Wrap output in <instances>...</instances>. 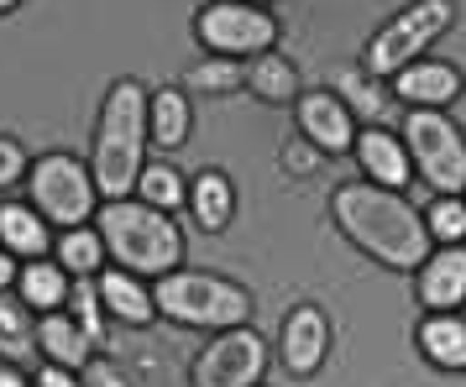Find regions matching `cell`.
Wrapping results in <instances>:
<instances>
[{
  "instance_id": "obj_11",
  "label": "cell",
  "mask_w": 466,
  "mask_h": 387,
  "mask_svg": "<svg viewBox=\"0 0 466 387\" xmlns=\"http://www.w3.org/2000/svg\"><path fill=\"white\" fill-rule=\"evenodd\" d=\"M393 94L409 100L414 110H435V105H451L461 94V68L456 64H441V58H414L409 68L393 74Z\"/></svg>"
},
{
  "instance_id": "obj_12",
  "label": "cell",
  "mask_w": 466,
  "mask_h": 387,
  "mask_svg": "<svg viewBox=\"0 0 466 387\" xmlns=\"http://www.w3.org/2000/svg\"><path fill=\"white\" fill-rule=\"evenodd\" d=\"M325 345H330V324H325V314L315 303L289 309V320H283V366L299 372V377H309L325 362Z\"/></svg>"
},
{
  "instance_id": "obj_5",
  "label": "cell",
  "mask_w": 466,
  "mask_h": 387,
  "mask_svg": "<svg viewBox=\"0 0 466 387\" xmlns=\"http://www.w3.org/2000/svg\"><path fill=\"white\" fill-rule=\"evenodd\" d=\"M403 147H409V163H420L424 184H435L441 194L466 189V136L441 110H409L403 115Z\"/></svg>"
},
{
  "instance_id": "obj_2",
  "label": "cell",
  "mask_w": 466,
  "mask_h": 387,
  "mask_svg": "<svg viewBox=\"0 0 466 387\" xmlns=\"http://www.w3.org/2000/svg\"><path fill=\"white\" fill-rule=\"evenodd\" d=\"M142 147H147V94L137 79H121L100 110V142H95V194L127 199L142 173Z\"/></svg>"
},
{
  "instance_id": "obj_1",
  "label": "cell",
  "mask_w": 466,
  "mask_h": 387,
  "mask_svg": "<svg viewBox=\"0 0 466 387\" xmlns=\"http://www.w3.org/2000/svg\"><path fill=\"white\" fill-rule=\"evenodd\" d=\"M336 225L351 236V246H361L382 267L420 273V262L430 257V231H424L420 210L403 194L378 189V184H340Z\"/></svg>"
},
{
  "instance_id": "obj_8",
  "label": "cell",
  "mask_w": 466,
  "mask_h": 387,
  "mask_svg": "<svg viewBox=\"0 0 466 387\" xmlns=\"http://www.w3.org/2000/svg\"><path fill=\"white\" fill-rule=\"evenodd\" d=\"M32 199H37V210L47 220H58V225H85L89 210H95V178H89L74 157H43L37 168H32Z\"/></svg>"
},
{
  "instance_id": "obj_30",
  "label": "cell",
  "mask_w": 466,
  "mask_h": 387,
  "mask_svg": "<svg viewBox=\"0 0 466 387\" xmlns=\"http://www.w3.org/2000/svg\"><path fill=\"white\" fill-rule=\"evenodd\" d=\"M22 168H26L22 147H16L11 136H0V184H11V178H22Z\"/></svg>"
},
{
  "instance_id": "obj_20",
  "label": "cell",
  "mask_w": 466,
  "mask_h": 387,
  "mask_svg": "<svg viewBox=\"0 0 466 387\" xmlns=\"http://www.w3.org/2000/svg\"><path fill=\"white\" fill-rule=\"evenodd\" d=\"M16 283H22V303L26 309H43V314H53V309L68 299L64 267H53V262H43V257H32V267H22Z\"/></svg>"
},
{
  "instance_id": "obj_10",
  "label": "cell",
  "mask_w": 466,
  "mask_h": 387,
  "mask_svg": "<svg viewBox=\"0 0 466 387\" xmlns=\"http://www.w3.org/2000/svg\"><path fill=\"white\" fill-rule=\"evenodd\" d=\"M299 126L309 136V147H319V152H346L357 142L351 110L336 100V89H309V94H299Z\"/></svg>"
},
{
  "instance_id": "obj_15",
  "label": "cell",
  "mask_w": 466,
  "mask_h": 387,
  "mask_svg": "<svg viewBox=\"0 0 466 387\" xmlns=\"http://www.w3.org/2000/svg\"><path fill=\"white\" fill-rule=\"evenodd\" d=\"M420 345H424V356H430L435 366H445V372H466V320H456L451 309L424 320Z\"/></svg>"
},
{
  "instance_id": "obj_18",
  "label": "cell",
  "mask_w": 466,
  "mask_h": 387,
  "mask_svg": "<svg viewBox=\"0 0 466 387\" xmlns=\"http://www.w3.org/2000/svg\"><path fill=\"white\" fill-rule=\"evenodd\" d=\"M100 299H106V309L116 314V320H127V324H147V320H152V309H157L147 288H142L137 278H127L121 267L100 278Z\"/></svg>"
},
{
  "instance_id": "obj_29",
  "label": "cell",
  "mask_w": 466,
  "mask_h": 387,
  "mask_svg": "<svg viewBox=\"0 0 466 387\" xmlns=\"http://www.w3.org/2000/svg\"><path fill=\"white\" fill-rule=\"evenodd\" d=\"M68 299H74V320H79V330H85L89 341H100V335H106V320H100V293L79 278L74 288H68Z\"/></svg>"
},
{
  "instance_id": "obj_24",
  "label": "cell",
  "mask_w": 466,
  "mask_h": 387,
  "mask_svg": "<svg viewBox=\"0 0 466 387\" xmlns=\"http://www.w3.org/2000/svg\"><path fill=\"white\" fill-rule=\"evenodd\" d=\"M137 194H142V204H152V210H163V215H173L184 199H189V189H184V178L168 168V163H152V168L137 173Z\"/></svg>"
},
{
  "instance_id": "obj_22",
  "label": "cell",
  "mask_w": 466,
  "mask_h": 387,
  "mask_svg": "<svg viewBox=\"0 0 466 387\" xmlns=\"http://www.w3.org/2000/svg\"><path fill=\"white\" fill-rule=\"evenodd\" d=\"M336 100L351 110V115H367V121H382V115H388V89H382L378 79H367L361 68H340Z\"/></svg>"
},
{
  "instance_id": "obj_34",
  "label": "cell",
  "mask_w": 466,
  "mask_h": 387,
  "mask_svg": "<svg viewBox=\"0 0 466 387\" xmlns=\"http://www.w3.org/2000/svg\"><path fill=\"white\" fill-rule=\"evenodd\" d=\"M5 283H16V262L0 252V288H5Z\"/></svg>"
},
{
  "instance_id": "obj_21",
  "label": "cell",
  "mask_w": 466,
  "mask_h": 387,
  "mask_svg": "<svg viewBox=\"0 0 466 387\" xmlns=\"http://www.w3.org/2000/svg\"><path fill=\"white\" fill-rule=\"evenodd\" d=\"M147 131L163 142V147H178L189 136V100L178 89H157L147 100Z\"/></svg>"
},
{
  "instance_id": "obj_27",
  "label": "cell",
  "mask_w": 466,
  "mask_h": 387,
  "mask_svg": "<svg viewBox=\"0 0 466 387\" xmlns=\"http://www.w3.org/2000/svg\"><path fill=\"white\" fill-rule=\"evenodd\" d=\"M26 345H32V320H26V303L11 299V293L0 288V351H5V356H26Z\"/></svg>"
},
{
  "instance_id": "obj_17",
  "label": "cell",
  "mask_w": 466,
  "mask_h": 387,
  "mask_svg": "<svg viewBox=\"0 0 466 387\" xmlns=\"http://www.w3.org/2000/svg\"><path fill=\"white\" fill-rule=\"evenodd\" d=\"M37 341H43L47 362H64V366H85L89 362V335L79 330L74 314H43L37 320Z\"/></svg>"
},
{
  "instance_id": "obj_6",
  "label": "cell",
  "mask_w": 466,
  "mask_h": 387,
  "mask_svg": "<svg viewBox=\"0 0 466 387\" xmlns=\"http://www.w3.org/2000/svg\"><path fill=\"white\" fill-rule=\"evenodd\" d=\"M451 0H414V5H403L393 22L378 26V37L367 43V74L382 79V74H399L420 58L424 47L441 37L445 26H451Z\"/></svg>"
},
{
  "instance_id": "obj_3",
  "label": "cell",
  "mask_w": 466,
  "mask_h": 387,
  "mask_svg": "<svg viewBox=\"0 0 466 387\" xmlns=\"http://www.w3.org/2000/svg\"><path fill=\"white\" fill-rule=\"evenodd\" d=\"M100 241L106 252L121 262V273H173L178 257H184V241H178V225H173L163 210L152 204H131V199H106L100 210Z\"/></svg>"
},
{
  "instance_id": "obj_16",
  "label": "cell",
  "mask_w": 466,
  "mask_h": 387,
  "mask_svg": "<svg viewBox=\"0 0 466 387\" xmlns=\"http://www.w3.org/2000/svg\"><path fill=\"white\" fill-rule=\"evenodd\" d=\"M189 204H194V220L205 231H226L236 215V194H231V178L226 173H199L189 184Z\"/></svg>"
},
{
  "instance_id": "obj_4",
  "label": "cell",
  "mask_w": 466,
  "mask_h": 387,
  "mask_svg": "<svg viewBox=\"0 0 466 387\" xmlns=\"http://www.w3.org/2000/svg\"><path fill=\"white\" fill-rule=\"evenodd\" d=\"M152 303L178 324H241L252 314V293L231 278H210V273H163L152 288Z\"/></svg>"
},
{
  "instance_id": "obj_26",
  "label": "cell",
  "mask_w": 466,
  "mask_h": 387,
  "mask_svg": "<svg viewBox=\"0 0 466 387\" xmlns=\"http://www.w3.org/2000/svg\"><path fill=\"white\" fill-rule=\"evenodd\" d=\"M58 257H64V267L68 273H100V262H106V241H100V231H68L64 236V246H58Z\"/></svg>"
},
{
  "instance_id": "obj_9",
  "label": "cell",
  "mask_w": 466,
  "mask_h": 387,
  "mask_svg": "<svg viewBox=\"0 0 466 387\" xmlns=\"http://www.w3.org/2000/svg\"><path fill=\"white\" fill-rule=\"evenodd\" d=\"M268 372V345L257 330H226L194 362V387H257Z\"/></svg>"
},
{
  "instance_id": "obj_36",
  "label": "cell",
  "mask_w": 466,
  "mask_h": 387,
  "mask_svg": "<svg viewBox=\"0 0 466 387\" xmlns=\"http://www.w3.org/2000/svg\"><path fill=\"white\" fill-rule=\"evenodd\" d=\"M247 5H262V0H247Z\"/></svg>"
},
{
  "instance_id": "obj_14",
  "label": "cell",
  "mask_w": 466,
  "mask_h": 387,
  "mask_svg": "<svg viewBox=\"0 0 466 387\" xmlns=\"http://www.w3.org/2000/svg\"><path fill=\"white\" fill-rule=\"evenodd\" d=\"M351 147H357L361 168H367V178H372L378 189H403V184H409L414 163H409V147H403L399 136H388V131H361Z\"/></svg>"
},
{
  "instance_id": "obj_32",
  "label": "cell",
  "mask_w": 466,
  "mask_h": 387,
  "mask_svg": "<svg viewBox=\"0 0 466 387\" xmlns=\"http://www.w3.org/2000/svg\"><path fill=\"white\" fill-rule=\"evenodd\" d=\"M37 387H79V382L68 377L64 366H43V372H37Z\"/></svg>"
},
{
  "instance_id": "obj_37",
  "label": "cell",
  "mask_w": 466,
  "mask_h": 387,
  "mask_svg": "<svg viewBox=\"0 0 466 387\" xmlns=\"http://www.w3.org/2000/svg\"><path fill=\"white\" fill-rule=\"evenodd\" d=\"M461 194H466V189H461Z\"/></svg>"
},
{
  "instance_id": "obj_19",
  "label": "cell",
  "mask_w": 466,
  "mask_h": 387,
  "mask_svg": "<svg viewBox=\"0 0 466 387\" xmlns=\"http://www.w3.org/2000/svg\"><path fill=\"white\" fill-rule=\"evenodd\" d=\"M0 246L16 252V257H43L47 252L43 215H32L26 204H0Z\"/></svg>"
},
{
  "instance_id": "obj_23",
  "label": "cell",
  "mask_w": 466,
  "mask_h": 387,
  "mask_svg": "<svg viewBox=\"0 0 466 387\" xmlns=\"http://www.w3.org/2000/svg\"><path fill=\"white\" fill-rule=\"evenodd\" d=\"M247 84H252L262 100H294L299 68L289 64V58H278V53H257L252 68H247Z\"/></svg>"
},
{
  "instance_id": "obj_13",
  "label": "cell",
  "mask_w": 466,
  "mask_h": 387,
  "mask_svg": "<svg viewBox=\"0 0 466 387\" xmlns=\"http://www.w3.org/2000/svg\"><path fill=\"white\" fill-rule=\"evenodd\" d=\"M420 299L430 303L435 314H445V309H456V303L466 299V241L420 262Z\"/></svg>"
},
{
  "instance_id": "obj_35",
  "label": "cell",
  "mask_w": 466,
  "mask_h": 387,
  "mask_svg": "<svg viewBox=\"0 0 466 387\" xmlns=\"http://www.w3.org/2000/svg\"><path fill=\"white\" fill-rule=\"evenodd\" d=\"M11 5H16V0H0V11H11Z\"/></svg>"
},
{
  "instance_id": "obj_25",
  "label": "cell",
  "mask_w": 466,
  "mask_h": 387,
  "mask_svg": "<svg viewBox=\"0 0 466 387\" xmlns=\"http://www.w3.org/2000/svg\"><path fill=\"white\" fill-rule=\"evenodd\" d=\"M424 231H430V241L461 246V241H466V199H456V194L435 199V204H430V215H424Z\"/></svg>"
},
{
  "instance_id": "obj_31",
  "label": "cell",
  "mask_w": 466,
  "mask_h": 387,
  "mask_svg": "<svg viewBox=\"0 0 466 387\" xmlns=\"http://www.w3.org/2000/svg\"><path fill=\"white\" fill-rule=\"evenodd\" d=\"M283 168H289V173H315L319 168V152L309 147V142H294V147L283 152Z\"/></svg>"
},
{
  "instance_id": "obj_33",
  "label": "cell",
  "mask_w": 466,
  "mask_h": 387,
  "mask_svg": "<svg viewBox=\"0 0 466 387\" xmlns=\"http://www.w3.org/2000/svg\"><path fill=\"white\" fill-rule=\"evenodd\" d=\"M0 387H26V377L16 366H0Z\"/></svg>"
},
{
  "instance_id": "obj_28",
  "label": "cell",
  "mask_w": 466,
  "mask_h": 387,
  "mask_svg": "<svg viewBox=\"0 0 466 387\" xmlns=\"http://www.w3.org/2000/svg\"><path fill=\"white\" fill-rule=\"evenodd\" d=\"M189 84L205 89V94H226V89L247 84V68L231 64V58H210V64H199V68L189 74Z\"/></svg>"
},
{
  "instance_id": "obj_7",
  "label": "cell",
  "mask_w": 466,
  "mask_h": 387,
  "mask_svg": "<svg viewBox=\"0 0 466 387\" xmlns=\"http://www.w3.org/2000/svg\"><path fill=\"white\" fill-rule=\"evenodd\" d=\"M199 43L226 53V58H257L278 43V22L268 11H257L247 0H226V5H205L199 11Z\"/></svg>"
}]
</instances>
